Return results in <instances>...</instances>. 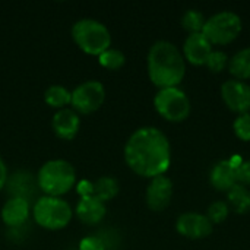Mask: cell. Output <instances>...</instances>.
Segmentation results:
<instances>
[{
    "label": "cell",
    "mask_w": 250,
    "mask_h": 250,
    "mask_svg": "<svg viewBox=\"0 0 250 250\" xmlns=\"http://www.w3.org/2000/svg\"><path fill=\"white\" fill-rule=\"evenodd\" d=\"M79 250H107V245L100 236H86L79 242Z\"/></svg>",
    "instance_id": "26"
},
{
    "label": "cell",
    "mask_w": 250,
    "mask_h": 250,
    "mask_svg": "<svg viewBox=\"0 0 250 250\" xmlns=\"http://www.w3.org/2000/svg\"><path fill=\"white\" fill-rule=\"evenodd\" d=\"M212 51V44L202 32L189 34L183 44V57L192 64H207V60Z\"/></svg>",
    "instance_id": "14"
},
{
    "label": "cell",
    "mask_w": 250,
    "mask_h": 250,
    "mask_svg": "<svg viewBox=\"0 0 250 250\" xmlns=\"http://www.w3.org/2000/svg\"><path fill=\"white\" fill-rule=\"evenodd\" d=\"M236 173H237V183L243 186L250 185V160L243 161L242 166L236 170Z\"/></svg>",
    "instance_id": "27"
},
{
    "label": "cell",
    "mask_w": 250,
    "mask_h": 250,
    "mask_svg": "<svg viewBox=\"0 0 250 250\" xmlns=\"http://www.w3.org/2000/svg\"><path fill=\"white\" fill-rule=\"evenodd\" d=\"M123 155L127 167L133 173L148 179L164 176L171 161L170 142L154 126L135 130L126 141Z\"/></svg>",
    "instance_id": "1"
},
{
    "label": "cell",
    "mask_w": 250,
    "mask_h": 250,
    "mask_svg": "<svg viewBox=\"0 0 250 250\" xmlns=\"http://www.w3.org/2000/svg\"><path fill=\"white\" fill-rule=\"evenodd\" d=\"M205 21L207 19L202 12H199L196 9H189L182 16V26L186 31H189L190 34H196V32H202Z\"/></svg>",
    "instance_id": "21"
},
{
    "label": "cell",
    "mask_w": 250,
    "mask_h": 250,
    "mask_svg": "<svg viewBox=\"0 0 250 250\" xmlns=\"http://www.w3.org/2000/svg\"><path fill=\"white\" fill-rule=\"evenodd\" d=\"M234 133L242 141H250V113L239 114L233 123Z\"/></svg>",
    "instance_id": "24"
},
{
    "label": "cell",
    "mask_w": 250,
    "mask_h": 250,
    "mask_svg": "<svg viewBox=\"0 0 250 250\" xmlns=\"http://www.w3.org/2000/svg\"><path fill=\"white\" fill-rule=\"evenodd\" d=\"M31 212H32V208L26 198L12 196L4 202L1 208V220L7 227L19 229L28 221Z\"/></svg>",
    "instance_id": "12"
},
{
    "label": "cell",
    "mask_w": 250,
    "mask_h": 250,
    "mask_svg": "<svg viewBox=\"0 0 250 250\" xmlns=\"http://www.w3.org/2000/svg\"><path fill=\"white\" fill-rule=\"evenodd\" d=\"M146 64L151 82L160 89L177 86L186 73V63L182 51L166 40L152 44L148 51Z\"/></svg>",
    "instance_id": "2"
},
{
    "label": "cell",
    "mask_w": 250,
    "mask_h": 250,
    "mask_svg": "<svg viewBox=\"0 0 250 250\" xmlns=\"http://www.w3.org/2000/svg\"><path fill=\"white\" fill-rule=\"evenodd\" d=\"M227 199H229V207H231L236 212L239 214H246L250 211V190L237 183L234 185L229 192H227Z\"/></svg>",
    "instance_id": "18"
},
{
    "label": "cell",
    "mask_w": 250,
    "mask_h": 250,
    "mask_svg": "<svg viewBox=\"0 0 250 250\" xmlns=\"http://www.w3.org/2000/svg\"><path fill=\"white\" fill-rule=\"evenodd\" d=\"M229 212H230V207H229L227 202H224V201H215V202H212L209 205L207 217H208V220L212 224H221L229 217Z\"/></svg>",
    "instance_id": "23"
},
{
    "label": "cell",
    "mask_w": 250,
    "mask_h": 250,
    "mask_svg": "<svg viewBox=\"0 0 250 250\" xmlns=\"http://www.w3.org/2000/svg\"><path fill=\"white\" fill-rule=\"evenodd\" d=\"M44 101L47 103V105L57 110L67 108L72 101V91L62 85H51L44 92Z\"/></svg>",
    "instance_id": "17"
},
{
    "label": "cell",
    "mask_w": 250,
    "mask_h": 250,
    "mask_svg": "<svg viewBox=\"0 0 250 250\" xmlns=\"http://www.w3.org/2000/svg\"><path fill=\"white\" fill-rule=\"evenodd\" d=\"M6 183H7V167L4 161L0 158V190L6 186Z\"/></svg>",
    "instance_id": "29"
},
{
    "label": "cell",
    "mask_w": 250,
    "mask_h": 250,
    "mask_svg": "<svg viewBox=\"0 0 250 250\" xmlns=\"http://www.w3.org/2000/svg\"><path fill=\"white\" fill-rule=\"evenodd\" d=\"M34 221L44 230L57 231L69 226L73 217L70 204L56 196H41L32 207Z\"/></svg>",
    "instance_id": "5"
},
{
    "label": "cell",
    "mask_w": 250,
    "mask_h": 250,
    "mask_svg": "<svg viewBox=\"0 0 250 250\" xmlns=\"http://www.w3.org/2000/svg\"><path fill=\"white\" fill-rule=\"evenodd\" d=\"M214 224L208 220L207 215L198 212H185L177 218L176 230L179 234L188 239H205L212 233Z\"/></svg>",
    "instance_id": "10"
},
{
    "label": "cell",
    "mask_w": 250,
    "mask_h": 250,
    "mask_svg": "<svg viewBox=\"0 0 250 250\" xmlns=\"http://www.w3.org/2000/svg\"><path fill=\"white\" fill-rule=\"evenodd\" d=\"M154 107L168 122H183L190 114V101L177 86L160 89L154 97Z\"/></svg>",
    "instance_id": "7"
},
{
    "label": "cell",
    "mask_w": 250,
    "mask_h": 250,
    "mask_svg": "<svg viewBox=\"0 0 250 250\" xmlns=\"http://www.w3.org/2000/svg\"><path fill=\"white\" fill-rule=\"evenodd\" d=\"M211 185L221 192H229L234 185H237V173L229 160L218 161L209 174Z\"/></svg>",
    "instance_id": "16"
},
{
    "label": "cell",
    "mask_w": 250,
    "mask_h": 250,
    "mask_svg": "<svg viewBox=\"0 0 250 250\" xmlns=\"http://www.w3.org/2000/svg\"><path fill=\"white\" fill-rule=\"evenodd\" d=\"M75 214L86 226H95L100 224L105 214H107V207L103 201H100L95 196H85L81 198L76 204Z\"/></svg>",
    "instance_id": "15"
},
{
    "label": "cell",
    "mask_w": 250,
    "mask_h": 250,
    "mask_svg": "<svg viewBox=\"0 0 250 250\" xmlns=\"http://www.w3.org/2000/svg\"><path fill=\"white\" fill-rule=\"evenodd\" d=\"M229 69L231 72L233 76H236V79L243 81V79H249L250 78V47H246L240 51H237L230 63H229Z\"/></svg>",
    "instance_id": "20"
},
{
    "label": "cell",
    "mask_w": 250,
    "mask_h": 250,
    "mask_svg": "<svg viewBox=\"0 0 250 250\" xmlns=\"http://www.w3.org/2000/svg\"><path fill=\"white\" fill-rule=\"evenodd\" d=\"M37 186L45 196L62 198L76 186L75 167L63 158L48 160L37 173Z\"/></svg>",
    "instance_id": "3"
},
{
    "label": "cell",
    "mask_w": 250,
    "mask_h": 250,
    "mask_svg": "<svg viewBox=\"0 0 250 250\" xmlns=\"http://www.w3.org/2000/svg\"><path fill=\"white\" fill-rule=\"evenodd\" d=\"M98 62L103 67H105L108 70H119L125 64L126 57L119 48L110 47L108 50H105L103 54L98 56Z\"/></svg>",
    "instance_id": "22"
},
{
    "label": "cell",
    "mask_w": 250,
    "mask_h": 250,
    "mask_svg": "<svg viewBox=\"0 0 250 250\" xmlns=\"http://www.w3.org/2000/svg\"><path fill=\"white\" fill-rule=\"evenodd\" d=\"M72 38L75 44L88 56H100L111 47V34L108 28L92 18H83L73 23Z\"/></svg>",
    "instance_id": "4"
},
{
    "label": "cell",
    "mask_w": 250,
    "mask_h": 250,
    "mask_svg": "<svg viewBox=\"0 0 250 250\" xmlns=\"http://www.w3.org/2000/svg\"><path fill=\"white\" fill-rule=\"evenodd\" d=\"M119 182L111 176H103L94 182V192L92 196L98 198L104 204L114 199L119 193Z\"/></svg>",
    "instance_id": "19"
},
{
    "label": "cell",
    "mask_w": 250,
    "mask_h": 250,
    "mask_svg": "<svg viewBox=\"0 0 250 250\" xmlns=\"http://www.w3.org/2000/svg\"><path fill=\"white\" fill-rule=\"evenodd\" d=\"M229 63V57L224 51H220V50H212L208 60H207V66L212 70V72H221L226 69Z\"/></svg>",
    "instance_id": "25"
},
{
    "label": "cell",
    "mask_w": 250,
    "mask_h": 250,
    "mask_svg": "<svg viewBox=\"0 0 250 250\" xmlns=\"http://www.w3.org/2000/svg\"><path fill=\"white\" fill-rule=\"evenodd\" d=\"M242 32V19L237 13L223 10L205 21L202 34L211 44L224 45L237 38Z\"/></svg>",
    "instance_id": "6"
},
{
    "label": "cell",
    "mask_w": 250,
    "mask_h": 250,
    "mask_svg": "<svg viewBox=\"0 0 250 250\" xmlns=\"http://www.w3.org/2000/svg\"><path fill=\"white\" fill-rule=\"evenodd\" d=\"M105 101V88L100 81H85L72 91V110L88 116L101 108Z\"/></svg>",
    "instance_id": "8"
},
{
    "label": "cell",
    "mask_w": 250,
    "mask_h": 250,
    "mask_svg": "<svg viewBox=\"0 0 250 250\" xmlns=\"http://www.w3.org/2000/svg\"><path fill=\"white\" fill-rule=\"evenodd\" d=\"M54 135L63 141H72L81 129V116L72 108L57 110L51 120Z\"/></svg>",
    "instance_id": "13"
},
{
    "label": "cell",
    "mask_w": 250,
    "mask_h": 250,
    "mask_svg": "<svg viewBox=\"0 0 250 250\" xmlns=\"http://www.w3.org/2000/svg\"><path fill=\"white\" fill-rule=\"evenodd\" d=\"M76 192L81 198H85V196H92V192H94V182L91 180H81L76 183Z\"/></svg>",
    "instance_id": "28"
},
{
    "label": "cell",
    "mask_w": 250,
    "mask_h": 250,
    "mask_svg": "<svg viewBox=\"0 0 250 250\" xmlns=\"http://www.w3.org/2000/svg\"><path fill=\"white\" fill-rule=\"evenodd\" d=\"M171 198H173V182L167 176H158L151 179L145 193L146 205L151 211L155 212L164 211L170 205Z\"/></svg>",
    "instance_id": "11"
},
{
    "label": "cell",
    "mask_w": 250,
    "mask_h": 250,
    "mask_svg": "<svg viewBox=\"0 0 250 250\" xmlns=\"http://www.w3.org/2000/svg\"><path fill=\"white\" fill-rule=\"evenodd\" d=\"M221 95L227 107L239 114L250 111V85L239 79H229L221 86Z\"/></svg>",
    "instance_id": "9"
}]
</instances>
